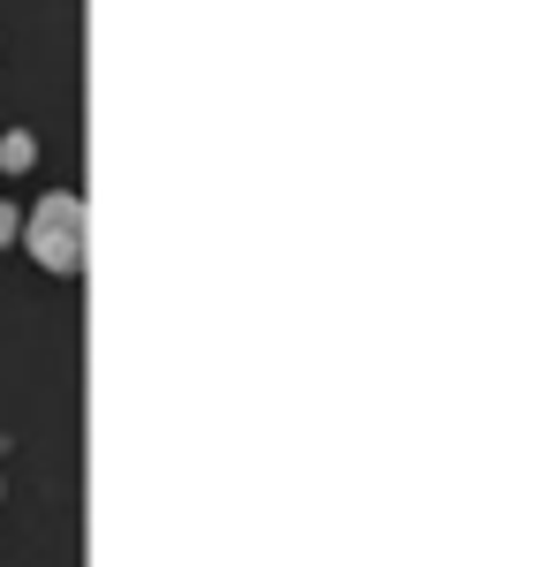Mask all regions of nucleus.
<instances>
[{"label":"nucleus","instance_id":"nucleus-1","mask_svg":"<svg viewBox=\"0 0 559 567\" xmlns=\"http://www.w3.org/2000/svg\"><path fill=\"white\" fill-rule=\"evenodd\" d=\"M23 243H31V258L45 265V272H84L91 258V205L76 197V189H53V197H39V213H31V227H23Z\"/></svg>","mask_w":559,"mask_h":567},{"label":"nucleus","instance_id":"nucleus-2","mask_svg":"<svg viewBox=\"0 0 559 567\" xmlns=\"http://www.w3.org/2000/svg\"><path fill=\"white\" fill-rule=\"evenodd\" d=\"M31 159H39V144H31L23 130H8V136H0V167H8V175H23Z\"/></svg>","mask_w":559,"mask_h":567},{"label":"nucleus","instance_id":"nucleus-3","mask_svg":"<svg viewBox=\"0 0 559 567\" xmlns=\"http://www.w3.org/2000/svg\"><path fill=\"white\" fill-rule=\"evenodd\" d=\"M15 235H23V219H15V213H8V205H0V250H8Z\"/></svg>","mask_w":559,"mask_h":567}]
</instances>
